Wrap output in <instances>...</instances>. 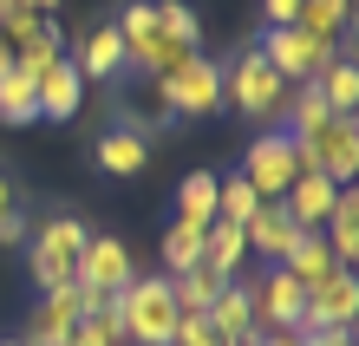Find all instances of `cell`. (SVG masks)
<instances>
[{
	"label": "cell",
	"instance_id": "21",
	"mask_svg": "<svg viewBox=\"0 0 359 346\" xmlns=\"http://www.w3.org/2000/svg\"><path fill=\"white\" fill-rule=\"evenodd\" d=\"M294 27H307L313 39L340 46L346 27H353V0H301V20H294Z\"/></svg>",
	"mask_w": 359,
	"mask_h": 346
},
{
	"label": "cell",
	"instance_id": "7",
	"mask_svg": "<svg viewBox=\"0 0 359 346\" xmlns=\"http://www.w3.org/2000/svg\"><path fill=\"white\" fill-rule=\"evenodd\" d=\"M86 235L92 229L79 222V215H53V222L33 235V255H27V262H33V281H39V288H66V281H72Z\"/></svg>",
	"mask_w": 359,
	"mask_h": 346
},
{
	"label": "cell",
	"instance_id": "2",
	"mask_svg": "<svg viewBox=\"0 0 359 346\" xmlns=\"http://www.w3.org/2000/svg\"><path fill=\"white\" fill-rule=\"evenodd\" d=\"M111 300H118L124 346H170L177 314H183V307H177V294H170V274H131Z\"/></svg>",
	"mask_w": 359,
	"mask_h": 346
},
{
	"label": "cell",
	"instance_id": "16",
	"mask_svg": "<svg viewBox=\"0 0 359 346\" xmlns=\"http://www.w3.org/2000/svg\"><path fill=\"white\" fill-rule=\"evenodd\" d=\"M144 164H151V138H144L137 124H111V131L98 138V170H111V177H137Z\"/></svg>",
	"mask_w": 359,
	"mask_h": 346
},
{
	"label": "cell",
	"instance_id": "32",
	"mask_svg": "<svg viewBox=\"0 0 359 346\" xmlns=\"http://www.w3.org/2000/svg\"><path fill=\"white\" fill-rule=\"evenodd\" d=\"M170 346H222V333L209 327V314H177V333Z\"/></svg>",
	"mask_w": 359,
	"mask_h": 346
},
{
	"label": "cell",
	"instance_id": "35",
	"mask_svg": "<svg viewBox=\"0 0 359 346\" xmlns=\"http://www.w3.org/2000/svg\"><path fill=\"white\" fill-rule=\"evenodd\" d=\"M20 235H27V222H20V209H7V215H0V248H13Z\"/></svg>",
	"mask_w": 359,
	"mask_h": 346
},
{
	"label": "cell",
	"instance_id": "10",
	"mask_svg": "<svg viewBox=\"0 0 359 346\" xmlns=\"http://www.w3.org/2000/svg\"><path fill=\"white\" fill-rule=\"evenodd\" d=\"M72 281H79V288H92V294H118L124 281H131V248H124L118 235H86Z\"/></svg>",
	"mask_w": 359,
	"mask_h": 346
},
{
	"label": "cell",
	"instance_id": "20",
	"mask_svg": "<svg viewBox=\"0 0 359 346\" xmlns=\"http://www.w3.org/2000/svg\"><path fill=\"white\" fill-rule=\"evenodd\" d=\"M222 288H229V274H216L209 262H196V268L170 274V294H177V307H183V314H209V300H216Z\"/></svg>",
	"mask_w": 359,
	"mask_h": 346
},
{
	"label": "cell",
	"instance_id": "30",
	"mask_svg": "<svg viewBox=\"0 0 359 346\" xmlns=\"http://www.w3.org/2000/svg\"><path fill=\"white\" fill-rule=\"evenodd\" d=\"M66 346H124V327H118V300H111V314H79V327Z\"/></svg>",
	"mask_w": 359,
	"mask_h": 346
},
{
	"label": "cell",
	"instance_id": "40",
	"mask_svg": "<svg viewBox=\"0 0 359 346\" xmlns=\"http://www.w3.org/2000/svg\"><path fill=\"white\" fill-rule=\"evenodd\" d=\"M222 346H248V340H222Z\"/></svg>",
	"mask_w": 359,
	"mask_h": 346
},
{
	"label": "cell",
	"instance_id": "15",
	"mask_svg": "<svg viewBox=\"0 0 359 346\" xmlns=\"http://www.w3.org/2000/svg\"><path fill=\"white\" fill-rule=\"evenodd\" d=\"M33 98H39V118H79V98H86V79H79L72 59H53L46 72L33 79Z\"/></svg>",
	"mask_w": 359,
	"mask_h": 346
},
{
	"label": "cell",
	"instance_id": "3",
	"mask_svg": "<svg viewBox=\"0 0 359 346\" xmlns=\"http://www.w3.org/2000/svg\"><path fill=\"white\" fill-rule=\"evenodd\" d=\"M294 85L268 66L262 53H236V66H222V105H236L242 118H255V124H281V105H287Z\"/></svg>",
	"mask_w": 359,
	"mask_h": 346
},
{
	"label": "cell",
	"instance_id": "33",
	"mask_svg": "<svg viewBox=\"0 0 359 346\" xmlns=\"http://www.w3.org/2000/svg\"><path fill=\"white\" fill-rule=\"evenodd\" d=\"M262 13H268V27H294L301 20V0H262Z\"/></svg>",
	"mask_w": 359,
	"mask_h": 346
},
{
	"label": "cell",
	"instance_id": "25",
	"mask_svg": "<svg viewBox=\"0 0 359 346\" xmlns=\"http://www.w3.org/2000/svg\"><path fill=\"white\" fill-rule=\"evenodd\" d=\"M33 118H39L33 79L20 72V66H7V72H0V124H33Z\"/></svg>",
	"mask_w": 359,
	"mask_h": 346
},
{
	"label": "cell",
	"instance_id": "11",
	"mask_svg": "<svg viewBox=\"0 0 359 346\" xmlns=\"http://www.w3.org/2000/svg\"><path fill=\"white\" fill-rule=\"evenodd\" d=\"M248 294H255V327H262V333H274V327H301L307 288H301V281H294L287 268H268Z\"/></svg>",
	"mask_w": 359,
	"mask_h": 346
},
{
	"label": "cell",
	"instance_id": "28",
	"mask_svg": "<svg viewBox=\"0 0 359 346\" xmlns=\"http://www.w3.org/2000/svg\"><path fill=\"white\" fill-rule=\"evenodd\" d=\"M255 209H262V197H255V183H248L242 170L236 177H216V215L222 222H248Z\"/></svg>",
	"mask_w": 359,
	"mask_h": 346
},
{
	"label": "cell",
	"instance_id": "18",
	"mask_svg": "<svg viewBox=\"0 0 359 346\" xmlns=\"http://www.w3.org/2000/svg\"><path fill=\"white\" fill-rule=\"evenodd\" d=\"M203 262L216 268V274L236 281V268L248 262V235H242V222H222V215H216V222L203 229Z\"/></svg>",
	"mask_w": 359,
	"mask_h": 346
},
{
	"label": "cell",
	"instance_id": "5",
	"mask_svg": "<svg viewBox=\"0 0 359 346\" xmlns=\"http://www.w3.org/2000/svg\"><path fill=\"white\" fill-rule=\"evenodd\" d=\"M255 53H262V59H268V66L281 72L287 85H313V79H320V66H327V59L340 53V46H327V39H313L307 27H268Z\"/></svg>",
	"mask_w": 359,
	"mask_h": 346
},
{
	"label": "cell",
	"instance_id": "39",
	"mask_svg": "<svg viewBox=\"0 0 359 346\" xmlns=\"http://www.w3.org/2000/svg\"><path fill=\"white\" fill-rule=\"evenodd\" d=\"M7 66H13V53H7V39H0V72H7Z\"/></svg>",
	"mask_w": 359,
	"mask_h": 346
},
{
	"label": "cell",
	"instance_id": "34",
	"mask_svg": "<svg viewBox=\"0 0 359 346\" xmlns=\"http://www.w3.org/2000/svg\"><path fill=\"white\" fill-rule=\"evenodd\" d=\"M248 346H307L301 333H294V327H274V333H255V340H248Z\"/></svg>",
	"mask_w": 359,
	"mask_h": 346
},
{
	"label": "cell",
	"instance_id": "23",
	"mask_svg": "<svg viewBox=\"0 0 359 346\" xmlns=\"http://www.w3.org/2000/svg\"><path fill=\"white\" fill-rule=\"evenodd\" d=\"M301 288H313V281H327V274H340V262H333V248L320 242V235H301V242L287 248V262H281Z\"/></svg>",
	"mask_w": 359,
	"mask_h": 346
},
{
	"label": "cell",
	"instance_id": "1",
	"mask_svg": "<svg viewBox=\"0 0 359 346\" xmlns=\"http://www.w3.org/2000/svg\"><path fill=\"white\" fill-rule=\"evenodd\" d=\"M111 27L124 39V66H137L144 79H163V72H177L189 53H203V20L189 13L183 0H131Z\"/></svg>",
	"mask_w": 359,
	"mask_h": 346
},
{
	"label": "cell",
	"instance_id": "12",
	"mask_svg": "<svg viewBox=\"0 0 359 346\" xmlns=\"http://www.w3.org/2000/svg\"><path fill=\"white\" fill-rule=\"evenodd\" d=\"M333 203H340V183L320 177V170H301V177L281 189V209L294 215V229H301V235H320L327 215H333Z\"/></svg>",
	"mask_w": 359,
	"mask_h": 346
},
{
	"label": "cell",
	"instance_id": "26",
	"mask_svg": "<svg viewBox=\"0 0 359 346\" xmlns=\"http://www.w3.org/2000/svg\"><path fill=\"white\" fill-rule=\"evenodd\" d=\"M320 118H340V112L320 98V85H294L287 105H281V131L294 138V131H307V124H320Z\"/></svg>",
	"mask_w": 359,
	"mask_h": 346
},
{
	"label": "cell",
	"instance_id": "36",
	"mask_svg": "<svg viewBox=\"0 0 359 346\" xmlns=\"http://www.w3.org/2000/svg\"><path fill=\"white\" fill-rule=\"evenodd\" d=\"M307 346H353V333H301Z\"/></svg>",
	"mask_w": 359,
	"mask_h": 346
},
{
	"label": "cell",
	"instance_id": "13",
	"mask_svg": "<svg viewBox=\"0 0 359 346\" xmlns=\"http://www.w3.org/2000/svg\"><path fill=\"white\" fill-rule=\"evenodd\" d=\"M72 327H79V288L66 281V288H46V300L33 307L27 340H20V346H66V340H72Z\"/></svg>",
	"mask_w": 359,
	"mask_h": 346
},
{
	"label": "cell",
	"instance_id": "19",
	"mask_svg": "<svg viewBox=\"0 0 359 346\" xmlns=\"http://www.w3.org/2000/svg\"><path fill=\"white\" fill-rule=\"evenodd\" d=\"M79 79H118L124 72V39H118V27H98V33H86V46H79Z\"/></svg>",
	"mask_w": 359,
	"mask_h": 346
},
{
	"label": "cell",
	"instance_id": "41",
	"mask_svg": "<svg viewBox=\"0 0 359 346\" xmlns=\"http://www.w3.org/2000/svg\"><path fill=\"white\" fill-rule=\"evenodd\" d=\"M0 346H20V340H0Z\"/></svg>",
	"mask_w": 359,
	"mask_h": 346
},
{
	"label": "cell",
	"instance_id": "6",
	"mask_svg": "<svg viewBox=\"0 0 359 346\" xmlns=\"http://www.w3.org/2000/svg\"><path fill=\"white\" fill-rule=\"evenodd\" d=\"M163 105L183 118H209V112H222V66L209 53H189L177 72H163Z\"/></svg>",
	"mask_w": 359,
	"mask_h": 346
},
{
	"label": "cell",
	"instance_id": "9",
	"mask_svg": "<svg viewBox=\"0 0 359 346\" xmlns=\"http://www.w3.org/2000/svg\"><path fill=\"white\" fill-rule=\"evenodd\" d=\"M353 314H359V281H353V268H340L307 288V307H301L294 333H353Z\"/></svg>",
	"mask_w": 359,
	"mask_h": 346
},
{
	"label": "cell",
	"instance_id": "37",
	"mask_svg": "<svg viewBox=\"0 0 359 346\" xmlns=\"http://www.w3.org/2000/svg\"><path fill=\"white\" fill-rule=\"evenodd\" d=\"M7 209H13V183L0 177V215H7Z\"/></svg>",
	"mask_w": 359,
	"mask_h": 346
},
{
	"label": "cell",
	"instance_id": "27",
	"mask_svg": "<svg viewBox=\"0 0 359 346\" xmlns=\"http://www.w3.org/2000/svg\"><path fill=\"white\" fill-rule=\"evenodd\" d=\"M53 59H66V39H59V27H53V20L27 39V46H13V66L27 72V79H39V72L53 66Z\"/></svg>",
	"mask_w": 359,
	"mask_h": 346
},
{
	"label": "cell",
	"instance_id": "38",
	"mask_svg": "<svg viewBox=\"0 0 359 346\" xmlns=\"http://www.w3.org/2000/svg\"><path fill=\"white\" fill-rule=\"evenodd\" d=\"M27 7H33V13H53V7H59V0H27Z\"/></svg>",
	"mask_w": 359,
	"mask_h": 346
},
{
	"label": "cell",
	"instance_id": "8",
	"mask_svg": "<svg viewBox=\"0 0 359 346\" xmlns=\"http://www.w3.org/2000/svg\"><path fill=\"white\" fill-rule=\"evenodd\" d=\"M242 177L255 183V197H262V203H281V189L301 177V150H294V138L281 131V124H274V131H262L255 144H248Z\"/></svg>",
	"mask_w": 359,
	"mask_h": 346
},
{
	"label": "cell",
	"instance_id": "31",
	"mask_svg": "<svg viewBox=\"0 0 359 346\" xmlns=\"http://www.w3.org/2000/svg\"><path fill=\"white\" fill-rule=\"evenodd\" d=\"M39 27H46V13H33L27 0H7V13H0V39H7V53H13V46H27Z\"/></svg>",
	"mask_w": 359,
	"mask_h": 346
},
{
	"label": "cell",
	"instance_id": "4",
	"mask_svg": "<svg viewBox=\"0 0 359 346\" xmlns=\"http://www.w3.org/2000/svg\"><path fill=\"white\" fill-rule=\"evenodd\" d=\"M294 150H301V170H320L340 189L359 177V124L353 118H320L307 131H294Z\"/></svg>",
	"mask_w": 359,
	"mask_h": 346
},
{
	"label": "cell",
	"instance_id": "17",
	"mask_svg": "<svg viewBox=\"0 0 359 346\" xmlns=\"http://www.w3.org/2000/svg\"><path fill=\"white\" fill-rule=\"evenodd\" d=\"M209 327H216L222 340H255L262 327H255V294L242 288V281H229V288L209 300Z\"/></svg>",
	"mask_w": 359,
	"mask_h": 346
},
{
	"label": "cell",
	"instance_id": "22",
	"mask_svg": "<svg viewBox=\"0 0 359 346\" xmlns=\"http://www.w3.org/2000/svg\"><path fill=\"white\" fill-rule=\"evenodd\" d=\"M313 85H320V98H327L340 118H353V105H359V66H353L346 53H333L327 66H320V79H313Z\"/></svg>",
	"mask_w": 359,
	"mask_h": 346
},
{
	"label": "cell",
	"instance_id": "14",
	"mask_svg": "<svg viewBox=\"0 0 359 346\" xmlns=\"http://www.w3.org/2000/svg\"><path fill=\"white\" fill-rule=\"evenodd\" d=\"M242 235H248V255H262V262H274V268H281L287 248L301 242V229H294V215H287L281 203H262V209L242 222Z\"/></svg>",
	"mask_w": 359,
	"mask_h": 346
},
{
	"label": "cell",
	"instance_id": "24",
	"mask_svg": "<svg viewBox=\"0 0 359 346\" xmlns=\"http://www.w3.org/2000/svg\"><path fill=\"white\" fill-rule=\"evenodd\" d=\"M177 222H189V229H209V222H216V177H209V170L183 177V189H177Z\"/></svg>",
	"mask_w": 359,
	"mask_h": 346
},
{
	"label": "cell",
	"instance_id": "29",
	"mask_svg": "<svg viewBox=\"0 0 359 346\" xmlns=\"http://www.w3.org/2000/svg\"><path fill=\"white\" fill-rule=\"evenodd\" d=\"M196 262H203V229L170 222V229H163V268L183 274V268H196Z\"/></svg>",
	"mask_w": 359,
	"mask_h": 346
}]
</instances>
